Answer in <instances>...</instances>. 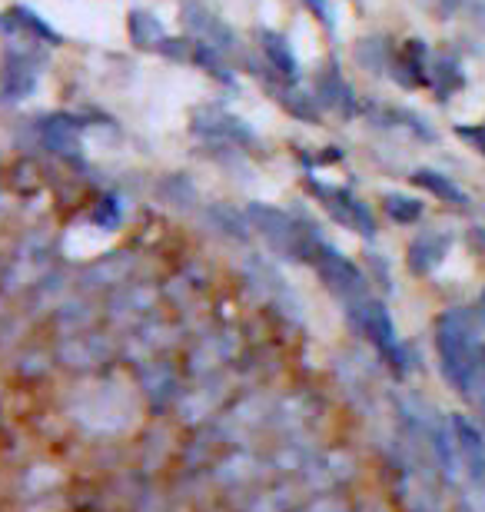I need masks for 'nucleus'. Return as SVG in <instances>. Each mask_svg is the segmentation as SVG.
Here are the masks:
<instances>
[{"mask_svg": "<svg viewBox=\"0 0 485 512\" xmlns=\"http://www.w3.org/2000/svg\"><path fill=\"white\" fill-rule=\"evenodd\" d=\"M439 350H442V366L446 376L459 389H469L476 383V376L482 370L485 350L476 340V323L469 320V313H446L439 323Z\"/></svg>", "mask_w": 485, "mask_h": 512, "instance_id": "obj_1", "label": "nucleus"}, {"mask_svg": "<svg viewBox=\"0 0 485 512\" xmlns=\"http://www.w3.org/2000/svg\"><path fill=\"white\" fill-rule=\"evenodd\" d=\"M180 20H183V27L196 37V44H206V47L220 50V54H230V50L236 47L233 30L226 27L223 20L203 4V0H183Z\"/></svg>", "mask_w": 485, "mask_h": 512, "instance_id": "obj_2", "label": "nucleus"}, {"mask_svg": "<svg viewBox=\"0 0 485 512\" xmlns=\"http://www.w3.org/2000/svg\"><path fill=\"white\" fill-rule=\"evenodd\" d=\"M0 30L24 37V44H30V40H44V44H50V47L60 44L57 30L50 27L47 20H40L30 7H14V10H7V14H0Z\"/></svg>", "mask_w": 485, "mask_h": 512, "instance_id": "obj_3", "label": "nucleus"}, {"mask_svg": "<svg viewBox=\"0 0 485 512\" xmlns=\"http://www.w3.org/2000/svg\"><path fill=\"white\" fill-rule=\"evenodd\" d=\"M316 104L336 110V114H343V117H353L356 114L353 87L346 84L343 74H339L336 67H326L323 74L316 77Z\"/></svg>", "mask_w": 485, "mask_h": 512, "instance_id": "obj_4", "label": "nucleus"}, {"mask_svg": "<svg viewBox=\"0 0 485 512\" xmlns=\"http://www.w3.org/2000/svg\"><path fill=\"white\" fill-rule=\"evenodd\" d=\"M449 237L446 233H422V237L409 247V266L416 273H429L436 270V266L446 260L449 253Z\"/></svg>", "mask_w": 485, "mask_h": 512, "instance_id": "obj_5", "label": "nucleus"}, {"mask_svg": "<svg viewBox=\"0 0 485 512\" xmlns=\"http://www.w3.org/2000/svg\"><path fill=\"white\" fill-rule=\"evenodd\" d=\"M459 453L466 459L469 476L482 486L485 483V439L469 419H459Z\"/></svg>", "mask_w": 485, "mask_h": 512, "instance_id": "obj_6", "label": "nucleus"}, {"mask_svg": "<svg viewBox=\"0 0 485 512\" xmlns=\"http://www.w3.org/2000/svg\"><path fill=\"white\" fill-rule=\"evenodd\" d=\"M260 47H263V54L273 64L276 74H283V77H290V80L299 77L296 54H293L290 40H286L283 34H276V30H263V34H260Z\"/></svg>", "mask_w": 485, "mask_h": 512, "instance_id": "obj_7", "label": "nucleus"}, {"mask_svg": "<svg viewBox=\"0 0 485 512\" xmlns=\"http://www.w3.org/2000/svg\"><path fill=\"white\" fill-rule=\"evenodd\" d=\"M127 27H130V40L140 50H163V44H167V30L147 10H130Z\"/></svg>", "mask_w": 485, "mask_h": 512, "instance_id": "obj_8", "label": "nucleus"}, {"mask_svg": "<svg viewBox=\"0 0 485 512\" xmlns=\"http://www.w3.org/2000/svg\"><path fill=\"white\" fill-rule=\"evenodd\" d=\"M37 84V70H34V60L30 57H10L7 60V70H4V94L7 100H20L27 97L30 90Z\"/></svg>", "mask_w": 485, "mask_h": 512, "instance_id": "obj_9", "label": "nucleus"}, {"mask_svg": "<svg viewBox=\"0 0 485 512\" xmlns=\"http://www.w3.org/2000/svg\"><path fill=\"white\" fill-rule=\"evenodd\" d=\"M419 183V187H426L429 193H436L439 200H446V203H456V207H462V203H469V197L462 193L456 183H452L449 177H442V173L436 170H416V177H412Z\"/></svg>", "mask_w": 485, "mask_h": 512, "instance_id": "obj_10", "label": "nucleus"}, {"mask_svg": "<svg viewBox=\"0 0 485 512\" xmlns=\"http://www.w3.org/2000/svg\"><path fill=\"white\" fill-rule=\"evenodd\" d=\"M190 60L196 67H203L206 74H213L216 80H223V84H233V74H230V67L223 64V54L220 50H213V47H206V44H196L193 40V54Z\"/></svg>", "mask_w": 485, "mask_h": 512, "instance_id": "obj_11", "label": "nucleus"}, {"mask_svg": "<svg viewBox=\"0 0 485 512\" xmlns=\"http://www.w3.org/2000/svg\"><path fill=\"white\" fill-rule=\"evenodd\" d=\"M432 80H436V90L442 97H449L452 90H459L466 80H462V70L452 57H436V64H432Z\"/></svg>", "mask_w": 485, "mask_h": 512, "instance_id": "obj_12", "label": "nucleus"}, {"mask_svg": "<svg viewBox=\"0 0 485 512\" xmlns=\"http://www.w3.org/2000/svg\"><path fill=\"white\" fill-rule=\"evenodd\" d=\"M356 57H359V64L373 67L376 74L392 64V54H389L386 40H363V44H359V50H356Z\"/></svg>", "mask_w": 485, "mask_h": 512, "instance_id": "obj_13", "label": "nucleus"}, {"mask_svg": "<svg viewBox=\"0 0 485 512\" xmlns=\"http://www.w3.org/2000/svg\"><path fill=\"white\" fill-rule=\"evenodd\" d=\"M386 210L392 213L396 220H402V223H409V220H416L419 213H422V203L419 200H409V197H386Z\"/></svg>", "mask_w": 485, "mask_h": 512, "instance_id": "obj_14", "label": "nucleus"}, {"mask_svg": "<svg viewBox=\"0 0 485 512\" xmlns=\"http://www.w3.org/2000/svg\"><path fill=\"white\" fill-rule=\"evenodd\" d=\"M280 100L286 107L293 110L296 117H303V120H316V97H303V94H296V90H283Z\"/></svg>", "mask_w": 485, "mask_h": 512, "instance_id": "obj_15", "label": "nucleus"}, {"mask_svg": "<svg viewBox=\"0 0 485 512\" xmlns=\"http://www.w3.org/2000/svg\"><path fill=\"white\" fill-rule=\"evenodd\" d=\"M456 133L469 143L472 150H479L482 157H485V124H476V127H456Z\"/></svg>", "mask_w": 485, "mask_h": 512, "instance_id": "obj_16", "label": "nucleus"}, {"mask_svg": "<svg viewBox=\"0 0 485 512\" xmlns=\"http://www.w3.org/2000/svg\"><path fill=\"white\" fill-rule=\"evenodd\" d=\"M306 4L326 27H333V7H329V0H306Z\"/></svg>", "mask_w": 485, "mask_h": 512, "instance_id": "obj_17", "label": "nucleus"}, {"mask_svg": "<svg viewBox=\"0 0 485 512\" xmlns=\"http://www.w3.org/2000/svg\"><path fill=\"white\" fill-rule=\"evenodd\" d=\"M482 306H485V296H482Z\"/></svg>", "mask_w": 485, "mask_h": 512, "instance_id": "obj_18", "label": "nucleus"}]
</instances>
